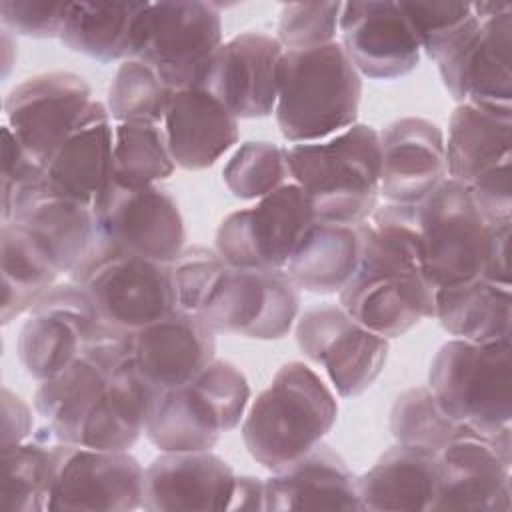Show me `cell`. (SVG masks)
Wrapping results in <instances>:
<instances>
[{
    "label": "cell",
    "mask_w": 512,
    "mask_h": 512,
    "mask_svg": "<svg viewBox=\"0 0 512 512\" xmlns=\"http://www.w3.org/2000/svg\"><path fill=\"white\" fill-rule=\"evenodd\" d=\"M414 226L422 268L434 288L482 276L494 224L464 184L446 178L416 202Z\"/></svg>",
    "instance_id": "52a82bcc"
},
{
    "label": "cell",
    "mask_w": 512,
    "mask_h": 512,
    "mask_svg": "<svg viewBox=\"0 0 512 512\" xmlns=\"http://www.w3.org/2000/svg\"><path fill=\"white\" fill-rule=\"evenodd\" d=\"M0 452V508L8 512L48 510L58 468V442L52 436H30Z\"/></svg>",
    "instance_id": "d590c367"
},
{
    "label": "cell",
    "mask_w": 512,
    "mask_h": 512,
    "mask_svg": "<svg viewBox=\"0 0 512 512\" xmlns=\"http://www.w3.org/2000/svg\"><path fill=\"white\" fill-rule=\"evenodd\" d=\"M360 260V224L316 220L284 266L296 288L310 294H338Z\"/></svg>",
    "instance_id": "d6a6232c"
},
{
    "label": "cell",
    "mask_w": 512,
    "mask_h": 512,
    "mask_svg": "<svg viewBox=\"0 0 512 512\" xmlns=\"http://www.w3.org/2000/svg\"><path fill=\"white\" fill-rule=\"evenodd\" d=\"M444 146L448 178L470 186L512 158V106L458 104L450 114Z\"/></svg>",
    "instance_id": "4dcf8cb0"
},
{
    "label": "cell",
    "mask_w": 512,
    "mask_h": 512,
    "mask_svg": "<svg viewBox=\"0 0 512 512\" xmlns=\"http://www.w3.org/2000/svg\"><path fill=\"white\" fill-rule=\"evenodd\" d=\"M468 426L452 420L428 386H414L396 396L390 408V432L396 442L438 452Z\"/></svg>",
    "instance_id": "74e56055"
},
{
    "label": "cell",
    "mask_w": 512,
    "mask_h": 512,
    "mask_svg": "<svg viewBox=\"0 0 512 512\" xmlns=\"http://www.w3.org/2000/svg\"><path fill=\"white\" fill-rule=\"evenodd\" d=\"M298 350L324 368L336 394H364L386 366L388 338L364 328L338 302H318L298 314L294 324Z\"/></svg>",
    "instance_id": "5bb4252c"
},
{
    "label": "cell",
    "mask_w": 512,
    "mask_h": 512,
    "mask_svg": "<svg viewBox=\"0 0 512 512\" xmlns=\"http://www.w3.org/2000/svg\"><path fill=\"white\" fill-rule=\"evenodd\" d=\"M214 334L196 314L174 308L128 334V354L136 370L164 392L190 382L214 360Z\"/></svg>",
    "instance_id": "7402d4cb"
},
{
    "label": "cell",
    "mask_w": 512,
    "mask_h": 512,
    "mask_svg": "<svg viewBox=\"0 0 512 512\" xmlns=\"http://www.w3.org/2000/svg\"><path fill=\"white\" fill-rule=\"evenodd\" d=\"M126 356L128 334L110 332L64 370L40 382L34 392V408L56 442L76 444L84 418Z\"/></svg>",
    "instance_id": "44dd1931"
},
{
    "label": "cell",
    "mask_w": 512,
    "mask_h": 512,
    "mask_svg": "<svg viewBox=\"0 0 512 512\" xmlns=\"http://www.w3.org/2000/svg\"><path fill=\"white\" fill-rule=\"evenodd\" d=\"M428 388L456 422L476 430H498L512 422L510 338L476 344L452 338L434 354Z\"/></svg>",
    "instance_id": "8992f818"
},
{
    "label": "cell",
    "mask_w": 512,
    "mask_h": 512,
    "mask_svg": "<svg viewBox=\"0 0 512 512\" xmlns=\"http://www.w3.org/2000/svg\"><path fill=\"white\" fill-rule=\"evenodd\" d=\"M90 84L74 72H44L16 84L4 100L6 126L44 168L92 104Z\"/></svg>",
    "instance_id": "e0dca14e"
},
{
    "label": "cell",
    "mask_w": 512,
    "mask_h": 512,
    "mask_svg": "<svg viewBox=\"0 0 512 512\" xmlns=\"http://www.w3.org/2000/svg\"><path fill=\"white\" fill-rule=\"evenodd\" d=\"M436 486V454L400 442L380 454L372 468L356 476L360 506L372 512L432 510Z\"/></svg>",
    "instance_id": "f546056e"
},
{
    "label": "cell",
    "mask_w": 512,
    "mask_h": 512,
    "mask_svg": "<svg viewBox=\"0 0 512 512\" xmlns=\"http://www.w3.org/2000/svg\"><path fill=\"white\" fill-rule=\"evenodd\" d=\"M264 510H362L356 474L324 440L272 470L264 480Z\"/></svg>",
    "instance_id": "4316f807"
},
{
    "label": "cell",
    "mask_w": 512,
    "mask_h": 512,
    "mask_svg": "<svg viewBox=\"0 0 512 512\" xmlns=\"http://www.w3.org/2000/svg\"><path fill=\"white\" fill-rule=\"evenodd\" d=\"M512 6L474 14L430 56L458 102L512 106Z\"/></svg>",
    "instance_id": "8fae6325"
},
{
    "label": "cell",
    "mask_w": 512,
    "mask_h": 512,
    "mask_svg": "<svg viewBox=\"0 0 512 512\" xmlns=\"http://www.w3.org/2000/svg\"><path fill=\"white\" fill-rule=\"evenodd\" d=\"M148 2H70L58 40L98 62L128 60L134 30Z\"/></svg>",
    "instance_id": "836d02e7"
},
{
    "label": "cell",
    "mask_w": 512,
    "mask_h": 512,
    "mask_svg": "<svg viewBox=\"0 0 512 512\" xmlns=\"http://www.w3.org/2000/svg\"><path fill=\"white\" fill-rule=\"evenodd\" d=\"M34 418L30 406L8 388H2V434L0 448L14 446L28 440L34 432Z\"/></svg>",
    "instance_id": "7dc6e473"
},
{
    "label": "cell",
    "mask_w": 512,
    "mask_h": 512,
    "mask_svg": "<svg viewBox=\"0 0 512 512\" xmlns=\"http://www.w3.org/2000/svg\"><path fill=\"white\" fill-rule=\"evenodd\" d=\"M290 178L310 200L314 218L332 224H362L380 196L378 130L356 122L318 142L286 148Z\"/></svg>",
    "instance_id": "7a4b0ae2"
},
{
    "label": "cell",
    "mask_w": 512,
    "mask_h": 512,
    "mask_svg": "<svg viewBox=\"0 0 512 512\" xmlns=\"http://www.w3.org/2000/svg\"><path fill=\"white\" fill-rule=\"evenodd\" d=\"M314 222L304 190L286 182L254 206L230 212L218 224L214 250L234 268H284Z\"/></svg>",
    "instance_id": "9a60e30c"
},
{
    "label": "cell",
    "mask_w": 512,
    "mask_h": 512,
    "mask_svg": "<svg viewBox=\"0 0 512 512\" xmlns=\"http://www.w3.org/2000/svg\"><path fill=\"white\" fill-rule=\"evenodd\" d=\"M172 92L174 90L166 86L154 68L136 58H128L118 66L110 82L106 108L116 124H162Z\"/></svg>",
    "instance_id": "f35d334b"
},
{
    "label": "cell",
    "mask_w": 512,
    "mask_h": 512,
    "mask_svg": "<svg viewBox=\"0 0 512 512\" xmlns=\"http://www.w3.org/2000/svg\"><path fill=\"white\" fill-rule=\"evenodd\" d=\"M342 2H290L280 8L276 40L284 50H304L334 42Z\"/></svg>",
    "instance_id": "60d3db41"
},
{
    "label": "cell",
    "mask_w": 512,
    "mask_h": 512,
    "mask_svg": "<svg viewBox=\"0 0 512 512\" xmlns=\"http://www.w3.org/2000/svg\"><path fill=\"white\" fill-rule=\"evenodd\" d=\"M2 222L20 226L60 274H72L96 246L92 206L52 194L42 174L18 194Z\"/></svg>",
    "instance_id": "cb8c5ba5"
},
{
    "label": "cell",
    "mask_w": 512,
    "mask_h": 512,
    "mask_svg": "<svg viewBox=\"0 0 512 512\" xmlns=\"http://www.w3.org/2000/svg\"><path fill=\"white\" fill-rule=\"evenodd\" d=\"M428 58L472 16L470 2H398Z\"/></svg>",
    "instance_id": "7bdbcfd3"
},
{
    "label": "cell",
    "mask_w": 512,
    "mask_h": 512,
    "mask_svg": "<svg viewBox=\"0 0 512 512\" xmlns=\"http://www.w3.org/2000/svg\"><path fill=\"white\" fill-rule=\"evenodd\" d=\"M234 480L232 466L210 450L160 452L144 468L140 508L150 512L228 510Z\"/></svg>",
    "instance_id": "d4e9b609"
},
{
    "label": "cell",
    "mask_w": 512,
    "mask_h": 512,
    "mask_svg": "<svg viewBox=\"0 0 512 512\" xmlns=\"http://www.w3.org/2000/svg\"><path fill=\"white\" fill-rule=\"evenodd\" d=\"M438 486L432 510L512 508V432L466 428L436 452Z\"/></svg>",
    "instance_id": "4fadbf2b"
},
{
    "label": "cell",
    "mask_w": 512,
    "mask_h": 512,
    "mask_svg": "<svg viewBox=\"0 0 512 512\" xmlns=\"http://www.w3.org/2000/svg\"><path fill=\"white\" fill-rule=\"evenodd\" d=\"M194 314L214 332L280 340L296 324L300 290L284 268L226 264Z\"/></svg>",
    "instance_id": "30bf717a"
},
{
    "label": "cell",
    "mask_w": 512,
    "mask_h": 512,
    "mask_svg": "<svg viewBox=\"0 0 512 512\" xmlns=\"http://www.w3.org/2000/svg\"><path fill=\"white\" fill-rule=\"evenodd\" d=\"M114 126L106 104L94 100L74 130L56 146L42 168V184L52 194L84 204L112 182Z\"/></svg>",
    "instance_id": "484cf974"
},
{
    "label": "cell",
    "mask_w": 512,
    "mask_h": 512,
    "mask_svg": "<svg viewBox=\"0 0 512 512\" xmlns=\"http://www.w3.org/2000/svg\"><path fill=\"white\" fill-rule=\"evenodd\" d=\"M224 266V258L212 248H184L180 256L170 264L178 308L194 314Z\"/></svg>",
    "instance_id": "b9f144b4"
},
{
    "label": "cell",
    "mask_w": 512,
    "mask_h": 512,
    "mask_svg": "<svg viewBox=\"0 0 512 512\" xmlns=\"http://www.w3.org/2000/svg\"><path fill=\"white\" fill-rule=\"evenodd\" d=\"M416 204L376 206L360 224V260L338 292V304L364 328L398 338L434 318L436 288L428 280L414 226Z\"/></svg>",
    "instance_id": "6da1fadb"
},
{
    "label": "cell",
    "mask_w": 512,
    "mask_h": 512,
    "mask_svg": "<svg viewBox=\"0 0 512 512\" xmlns=\"http://www.w3.org/2000/svg\"><path fill=\"white\" fill-rule=\"evenodd\" d=\"M42 166L26 152L14 132L2 126V220L8 218L18 194L38 180Z\"/></svg>",
    "instance_id": "f6af8a7d"
},
{
    "label": "cell",
    "mask_w": 512,
    "mask_h": 512,
    "mask_svg": "<svg viewBox=\"0 0 512 512\" xmlns=\"http://www.w3.org/2000/svg\"><path fill=\"white\" fill-rule=\"evenodd\" d=\"M510 228L512 222L496 224L490 234L488 256L482 278L510 286Z\"/></svg>",
    "instance_id": "c3c4849f"
},
{
    "label": "cell",
    "mask_w": 512,
    "mask_h": 512,
    "mask_svg": "<svg viewBox=\"0 0 512 512\" xmlns=\"http://www.w3.org/2000/svg\"><path fill=\"white\" fill-rule=\"evenodd\" d=\"M70 2L2 0L0 22L10 34L28 38H58Z\"/></svg>",
    "instance_id": "ee69618b"
},
{
    "label": "cell",
    "mask_w": 512,
    "mask_h": 512,
    "mask_svg": "<svg viewBox=\"0 0 512 512\" xmlns=\"http://www.w3.org/2000/svg\"><path fill=\"white\" fill-rule=\"evenodd\" d=\"M222 180L234 198L260 200L292 182L288 152L276 142L248 140L224 164Z\"/></svg>",
    "instance_id": "ab89813d"
},
{
    "label": "cell",
    "mask_w": 512,
    "mask_h": 512,
    "mask_svg": "<svg viewBox=\"0 0 512 512\" xmlns=\"http://www.w3.org/2000/svg\"><path fill=\"white\" fill-rule=\"evenodd\" d=\"M228 510H264V480L236 476Z\"/></svg>",
    "instance_id": "681fc988"
},
{
    "label": "cell",
    "mask_w": 512,
    "mask_h": 512,
    "mask_svg": "<svg viewBox=\"0 0 512 512\" xmlns=\"http://www.w3.org/2000/svg\"><path fill=\"white\" fill-rule=\"evenodd\" d=\"M0 262H2V324H10L56 284L60 272L36 248L26 232L14 222H2L0 228Z\"/></svg>",
    "instance_id": "e575fe53"
},
{
    "label": "cell",
    "mask_w": 512,
    "mask_h": 512,
    "mask_svg": "<svg viewBox=\"0 0 512 512\" xmlns=\"http://www.w3.org/2000/svg\"><path fill=\"white\" fill-rule=\"evenodd\" d=\"M336 418L334 392L308 364L292 360L250 404L242 440L248 454L272 472L322 442Z\"/></svg>",
    "instance_id": "277c9868"
},
{
    "label": "cell",
    "mask_w": 512,
    "mask_h": 512,
    "mask_svg": "<svg viewBox=\"0 0 512 512\" xmlns=\"http://www.w3.org/2000/svg\"><path fill=\"white\" fill-rule=\"evenodd\" d=\"M70 278L88 294L100 320L120 334H132L178 308L170 264L144 256L94 246Z\"/></svg>",
    "instance_id": "ba28073f"
},
{
    "label": "cell",
    "mask_w": 512,
    "mask_h": 512,
    "mask_svg": "<svg viewBox=\"0 0 512 512\" xmlns=\"http://www.w3.org/2000/svg\"><path fill=\"white\" fill-rule=\"evenodd\" d=\"M380 196L416 204L448 178L444 132L432 120L404 116L380 132Z\"/></svg>",
    "instance_id": "603a6c76"
},
{
    "label": "cell",
    "mask_w": 512,
    "mask_h": 512,
    "mask_svg": "<svg viewBox=\"0 0 512 512\" xmlns=\"http://www.w3.org/2000/svg\"><path fill=\"white\" fill-rule=\"evenodd\" d=\"M466 188L490 224L512 222V158L494 166Z\"/></svg>",
    "instance_id": "bcb514c9"
},
{
    "label": "cell",
    "mask_w": 512,
    "mask_h": 512,
    "mask_svg": "<svg viewBox=\"0 0 512 512\" xmlns=\"http://www.w3.org/2000/svg\"><path fill=\"white\" fill-rule=\"evenodd\" d=\"M172 160L182 170H206L240 138L238 118L202 86L174 90L162 120Z\"/></svg>",
    "instance_id": "83f0119b"
},
{
    "label": "cell",
    "mask_w": 512,
    "mask_h": 512,
    "mask_svg": "<svg viewBox=\"0 0 512 512\" xmlns=\"http://www.w3.org/2000/svg\"><path fill=\"white\" fill-rule=\"evenodd\" d=\"M222 44L220 8L210 2H148L134 30L132 56L166 82L170 90L200 86Z\"/></svg>",
    "instance_id": "9c48e42d"
},
{
    "label": "cell",
    "mask_w": 512,
    "mask_h": 512,
    "mask_svg": "<svg viewBox=\"0 0 512 512\" xmlns=\"http://www.w3.org/2000/svg\"><path fill=\"white\" fill-rule=\"evenodd\" d=\"M282 44L264 32H242L214 52L200 86L236 118H266L278 98Z\"/></svg>",
    "instance_id": "d6986e66"
},
{
    "label": "cell",
    "mask_w": 512,
    "mask_h": 512,
    "mask_svg": "<svg viewBox=\"0 0 512 512\" xmlns=\"http://www.w3.org/2000/svg\"><path fill=\"white\" fill-rule=\"evenodd\" d=\"M434 318L458 340L486 344L510 338L512 290L482 276L436 288Z\"/></svg>",
    "instance_id": "1f68e13d"
},
{
    "label": "cell",
    "mask_w": 512,
    "mask_h": 512,
    "mask_svg": "<svg viewBox=\"0 0 512 512\" xmlns=\"http://www.w3.org/2000/svg\"><path fill=\"white\" fill-rule=\"evenodd\" d=\"M248 400L244 372L214 358L190 382L160 394L144 434L160 452L212 450L222 434L240 426Z\"/></svg>",
    "instance_id": "5b68a950"
},
{
    "label": "cell",
    "mask_w": 512,
    "mask_h": 512,
    "mask_svg": "<svg viewBox=\"0 0 512 512\" xmlns=\"http://www.w3.org/2000/svg\"><path fill=\"white\" fill-rule=\"evenodd\" d=\"M144 468L128 450L58 442L48 510L126 512L142 506Z\"/></svg>",
    "instance_id": "ac0fdd59"
},
{
    "label": "cell",
    "mask_w": 512,
    "mask_h": 512,
    "mask_svg": "<svg viewBox=\"0 0 512 512\" xmlns=\"http://www.w3.org/2000/svg\"><path fill=\"white\" fill-rule=\"evenodd\" d=\"M110 332L88 294L76 284H54L28 312L18 334V358L24 370L46 380L72 364Z\"/></svg>",
    "instance_id": "2e32d148"
},
{
    "label": "cell",
    "mask_w": 512,
    "mask_h": 512,
    "mask_svg": "<svg viewBox=\"0 0 512 512\" xmlns=\"http://www.w3.org/2000/svg\"><path fill=\"white\" fill-rule=\"evenodd\" d=\"M338 34L360 76L396 80L420 62V42L398 2H342Z\"/></svg>",
    "instance_id": "ffe728a7"
},
{
    "label": "cell",
    "mask_w": 512,
    "mask_h": 512,
    "mask_svg": "<svg viewBox=\"0 0 512 512\" xmlns=\"http://www.w3.org/2000/svg\"><path fill=\"white\" fill-rule=\"evenodd\" d=\"M96 246L172 264L186 248L178 202L158 184L110 182L92 202Z\"/></svg>",
    "instance_id": "7c38bea8"
},
{
    "label": "cell",
    "mask_w": 512,
    "mask_h": 512,
    "mask_svg": "<svg viewBox=\"0 0 512 512\" xmlns=\"http://www.w3.org/2000/svg\"><path fill=\"white\" fill-rule=\"evenodd\" d=\"M360 100L362 76L340 42L284 50L274 116L288 142H318L350 128Z\"/></svg>",
    "instance_id": "3957f363"
},
{
    "label": "cell",
    "mask_w": 512,
    "mask_h": 512,
    "mask_svg": "<svg viewBox=\"0 0 512 512\" xmlns=\"http://www.w3.org/2000/svg\"><path fill=\"white\" fill-rule=\"evenodd\" d=\"M176 164L162 124L122 122L114 126L112 180L124 186L156 184L172 176Z\"/></svg>",
    "instance_id": "8d00e7d4"
},
{
    "label": "cell",
    "mask_w": 512,
    "mask_h": 512,
    "mask_svg": "<svg viewBox=\"0 0 512 512\" xmlns=\"http://www.w3.org/2000/svg\"><path fill=\"white\" fill-rule=\"evenodd\" d=\"M160 394L162 392L136 370L128 354L114 368L106 388L84 418L76 446L130 450L146 432Z\"/></svg>",
    "instance_id": "f1b7e54d"
}]
</instances>
